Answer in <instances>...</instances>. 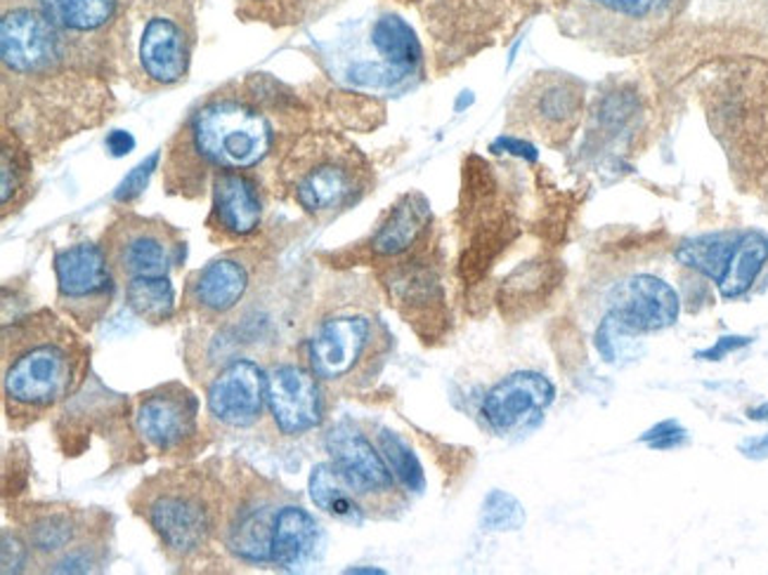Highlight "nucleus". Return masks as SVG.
<instances>
[{"instance_id":"17","label":"nucleus","mask_w":768,"mask_h":575,"mask_svg":"<svg viewBox=\"0 0 768 575\" xmlns=\"http://www.w3.org/2000/svg\"><path fill=\"white\" fill-rule=\"evenodd\" d=\"M556 387L546 375L534 371H518L499 380L483 399V418L492 432L501 436L523 432L537 424L544 410L554 404Z\"/></svg>"},{"instance_id":"37","label":"nucleus","mask_w":768,"mask_h":575,"mask_svg":"<svg viewBox=\"0 0 768 575\" xmlns=\"http://www.w3.org/2000/svg\"><path fill=\"white\" fill-rule=\"evenodd\" d=\"M752 345V337H743V335H726V337H719V340L705 349V351H698L695 357L702 359V361H721V359H726L729 354L737 351V349H743Z\"/></svg>"},{"instance_id":"9","label":"nucleus","mask_w":768,"mask_h":575,"mask_svg":"<svg viewBox=\"0 0 768 575\" xmlns=\"http://www.w3.org/2000/svg\"><path fill=\"white\" fill-rule=\"evenodd\" d=\"M605 316L596 335L605 361H615L613 345L622 335L664 331L678 319V295L655 274H627L605 292Z\"/></svg>"},{"instance_id":"36","label":"nucleus","mask_w":768,"mask_h":575,"mask_svg":"<svg viewBox=\"0 0 768 575\" xmlns=\"http://www.w3.org/2000/svg\"><path fill=\"white\" fill-rule=\"evenodd\" d=\"M156 164H158V154H152L147 160H142V164L121 182V187L116 189V201L128 203L138 199L144 191V187H147Z\"/></svg>"},{"instance_id":"23","label":"nucleus","mask_w":768,"mask_h":575,"mask_svg":"<svg viewBox=\"0 0 768 575\" xmlns=\"http://www.w3.org/2000/svg\"><path fill=\"white\" fill-rule=\"evenodd\" d=\"M322 528L308 510L284 503L272 538V564L282 571H303L322 554Z\"/></svg>"},{"instance_id":"26","label":"nucleus","mask_w":768,"mask_h":575,"mask_svg":"<svg viewBox=\"0 0 768 575\" xmlns=\"http://www.w3.org/2000/svg\"><path fill=\"white\" fill-rule=\"evenodd\" d=\"M308 489H310L312 503L320 507L324 514H329V517L339 519L343 524H351V526L365 524V519H367L365 510H362L359 500L351 491V486L343 481L339 469L333 467L331 463H322V465L312 467Z\"/></svg>"},{"instance_id":"10","label":"nucleus","mask_w":768,"mask_h":575,"mask_svg":"<svg viewBox=\"0 0 768 575\" xmlns=\"http://www.w3.org/2000/svg\"><path fill=\"white\" fill-rule=\"evenodd\" d=\"M103 250L116 281L168 276L185 257L180 233L162 219L123 215L105 231Z\"/></svg>"},{"instance_id":"12","label":"nucleus","mask_w":768,"mask_h":575,"mask_svg":"<svg viewBox=\"0 0 768 575\" xmlns=\"http://www.w3.org/2000/svg\"><path fill=\"white\" fill-rule=\"evenodd\" d=\"M584 83L570 73H537L513 105V121L544 142L568 140L584 111Z\"/></svg>"},{"instance_id":"20","label":"nucleus","mask_w":768,"mask_h":575,"mask_svg":"<svg viewBox=\"0 0 768 575\" xmlns=\"http://www.w3.org/2000/svg\"><path fill=\"white\" fill-rule=\"evenodd\" d=\"M282 505L268 495H249L223 526L227 548L249 564H272V538Z\"/></svg>"},{"instance_id":"13","label":"nucleus","mask_w":768,"mask_h":575,"mask_svg":"<svg viewBox=\"0 0 768 575\" xmlns=\"http://www.w3.org/2000/svg\"><path fill=\"white\" fill-rule=\"evenodd\" d=\"M135 430L152 451L182 455L199 434V402L182 382H166L138 396Z\"/></svg>"},{"instance_id":"21","label":"nucleus","mask_w":768,"mask_h":575,"mask_svg":"<svg viewBox=\"0 0 768 575\" xmlns=\"http://www.w3.org/2000/svg\"><path fill=\"white\" fill-rule=\"evenodd\" d=\"M249 290V272L239 260L221 257L209 262L187 281L185 300L204 321L229 314Z\"/></svg>"},{"instance_id":"7","label":"nucleus","mask_w":768,"mask_h":575,"mask_svg":"<svg viewBox=\"0 0 768 575\" xmlns=\"http://www.w3.org/2000/svg\"><path fill=\"white\" fill-rule=\"evenodd\" d=\"M672 10L674 0H570L563 22L584 46L627 57L662 34Z\"/></svg>"},{"instance_id":"40","label":"nucleus","mask_w":768,"mask_h":575,"mask_svg":"<svg viewBox=\"0 0 768 575\" xmlns=\"http://www.w3.org/2000/svg\"><path fill=\"white\" fill-rule=\"evenodd\" d=\"M747 418L755 420V422H768V404H761L757 408H749Z\"/></svg>"},{"instance_id":"28","label":"nucleus","mask_w":768,"mask_h":575,"mask_svg":"<svg viewBox=\"0 0 768 575\" xmlns=\"http://www.w3.org/2000/svg\"><path fill=\"white\" fill-rule=\"evenodd\" d=\"M126 304L142 321L158 326L176 312V290L168 276H140L126 284Z\"/></svg>"},{"instance_id":"8","label":"nucleus","mask_w":768,"mask_h":575,"mask_svg":"<svg viewBox=\"0 0 768 575\" xmlns=\"http://www.w3.org/2000/svg\"><path fill=\"white\" fill-rule=\"evenodd\" d=\"M327 453L343 481L359 500L367 519H393L407 507V491L388 467L379 446L355 422L333 424L327 434Z\"/></svg>"},{"instance_id":"14","label":"nucleus","mask_w":768,"mask_h":575,"mask_svg":"<svg viewBox=\"0 0 768 575\" xmlns=\"http://www.w3.org/2000/svg\"><path fill=\"white\" fill-rule=\"evenodd\" d=\"M0 55L14 76H48L62 62L60 32L40 10H8L0 24Z\"/></svg>"},{"instance_id":"38","label":"nucleus","mask_w":768,"mask_h":575,"mask_svg":"<svg viewBox=\"0 0 768 575\" xmlns=\"http://www.w3.org/2000/svg\"><path fill=\"white\" fill-rule=\"evenodd\" d=\"M741 453L749 460H768V434L745 439L741 444Z\"/></svg>"},{"instance_id":"11","label":"nucleus","mask_w":768,"mask_h":575,"mask_svg":"<svg viewBox=\"0 0 768 575\" xmlns=\"http://www.w3.org/2000/svg\"><path fill=\"white\" fill-rule=\"evenodd\" d=\"M57 307L81 331L95 328L107 316L116 292V276L105 250L95 243L69 245L55 255Z\"/></svg>"},{"instance_id":"29","label":"nucleus","mask_w":768,"mask_h":575,"mask_svg":"<svg viewBox=\"0 0 768 575\" xmlns=\"http://www.w3.org/2000/svg\"><path fill=\"white\" fill-rule=\"evenodd\" d=\"M737 236H741L737 231H721V233H707V236H698V239L684 241L676 248V260L681 264H686V267L719 281L729 267Z\"/></svg>"},{"instance_id":"34","label":"nucleus","mask_w":768,"mask_h":575,"mask_svg":"<svg viewBox=\"0 0 768 575\" xmlns=\"http://www.w3.org/2000/svg\"><path fill=\"white\" fill-rule=\"evenodd\" d=\"M32 562H36V556L22 530L3 528V573H24Z\"/></svg>"},{"instance_id":"2","label":"nucleus","mask_w":768,"mask_h":575,"mask_svg":"<svg viewBox=\"0 0 768 575\" xmlns=\"http://www.w3.org/2000/svg\"><path fill=\"white\" fill-rule=\"evenodd\" d=\"M130 503L180 562L209 550L223 528V491L201 469L158 471L140 483Z\"/></svg>"},{"instance_id":"25","label":"nucleus","mask_w":768,"mask_h":575,"mask_svg":"<svg viewBox=\"0 0 768 575\" xmlns=\"http://www.w3.org/2000/svg\"><path fill=\"white\" fill-rule=\"evenodd\" d=\"M428 217H430L428 203L422 196L412 194L407 199H402L393 208V213L388 215L381 229L374 233V241H371L374 253L379 255L404 253V250L414 245L418 233L426 229Z\"/></svg>"},{"instance_id":"39","label":"nucleus","mask_w":768,"mask_h":575,"mask_svg":"<svg viewBox=\"0 0 768 575\" xmlns=\"http://www.w3.org/2000/svg\"><path fill=\"white\" fill-rule=\"evenodd\" d=\"M133 146H135V140L123 130H114L111 135L107 137V149L111 152V156H123L133 149Z\"/></svg>"},{"instance_id":"33","label":"nucleus","mask_w":768,"mask_h":575,"mask_svg":"<svg viewBox=\"0 0 768 575\" xmlns=\"http://www.w3.org/2000/svg\"><path fill=\"white\" fill-rule=\"evenodd\" d=\"M481 524L485 530H518L525 524V510L513 495L492 491L485 498Z\"/></svg>"},{"instance_id":"30","label":"nucleus","mask_w":768,"mask_h":575,"mask_svg":"<svg viewBox=\"0 0 768 575\" xmlns=\"http://www.w3.org/2000/svg\"><path fill=\"white\" fill-rule=\"evenodd\" d=\"M374 444L379 446L388 467L393 469V475L404 491L422 493L426 489L424 467L418 463L412 446L398 432L388 430V427H376Z\"/></svg>"},{"instance_id":"4","label":"nucleus","mask_w":768,"mask_h":575,"mask_svg":"<svg viewBox=\"0 0 768 575\" xmlns=\"http://www.w3.org/2000/svg\"><path fill=\"white\" fill-rule=\"evenodd\" d=\"M282 184L315 217L339 215L365 199L371 168L355 144L339 135L303 137L282 164Z\"/></svg>"},{"instance_id":"24","label":"nucleus","mask_w":768,"mask_h":575,"mask_svg":"<svg viewBox=\"0 0 768 575\" xmlns=\"http://www.w3.org/2000/svg\"><path fill=\"white\" fill-rule=\"evenodd\" d=\"M768 267V236L761 231H745L737 236L729 267L719 278L721 298H743L759 281L761 272Z\"/></svg>"},{"instance_id":"31","label":"nucleus","mask_w":768,"mask_h":575,"mask_svg":"<svg viewBox=\"0 0 768 575\" xmlns=\"http://www.w3.org/2000/svg\"><path fill=\"white\" fill-rule=\"evenodd\" d=\"M109 562V540L107 528H99L88 538L71 544L69 550L57 554L55 559L43 566L46 573H99L105 571Z\"/></svg>"},{"instance_id":"19","label":"nucleus","mask_w":768,"mask_h":575,"mask_svg":"<svg viewBox=\"0 0 768 575\" xmlns=\"http://www.w3.org/2000/svg\"><path fill=\"white\" fill-rule=\"evenodd\" d=\"M138 67L152 85L182 81L190 67V38L182 24L164 14L144 22L138 40Z\"/></svg>"},{"instance_id":"32","label":"nucleus","mask_w":768,"mask_h":575,"mask_svg":"<svg viewBox=\"0 0 768 575\" xmlns=\"http://www.w3.org/2000/svg\"><path fill=\"white\" fill-rule=\"evenodd\" d=\"M0 168H3V213L8 215L10 205L17 203V196L26 191L28 175H32L26 152L17 140H10V132L3 135V166Z\"/></svg>"},{"instance_id":"27","label":"nucleus","mask_w":768,"mask_h":575,"mask_svg":"<svg viewBox=\"0 0 768 575\" xmlns=\"http://www.w3.org/2000/svg\"><path fill=\"white\" fill-rule=\"evenodd\" d=\"M38 10L67 34H93L114 17L116 0H36Z\"/></svg>"},{"instance_id":"35","label":"nucleus","mask_w":768,"mask_h":575,"mask_svg":"<svg viewBox=\"0 0 768 575\" xmlns=\"http://www.w3.org/2000/svg\"><path fill=\"white\" fill-rule=\"evenodd\" d=\"M641 441L653 451H674L688 444V432L676 420H664L641 434Z\"/></svg>"},{"instance_id":"16","label":"nucleus","mask_w":768,"mask_h":575,"mask_svg":"<svg viewBox=\"0 0 768 575\" xmlns=\"http://www.w3.org/2000/svg\"><path fill=\"white\" fill-rule=\"evenodd\" d=\"M211 416L232 430H249L268 406V371L251 359L225 363L209 385Z\"/></svg>"},{"instance_id":"22","label":"nucleus","mask_w":768,"mask_h":575,"mask_svg":"<svg viewBox=\"0 0 768 575\" xmlns=\"http://www.w3.org/2000/svg\"><path fill=\"white\" fill-rule=\"evenodd\" d=\"M263 205L249 177L237 170H221L213 177L211 225L225 236H249L258 229Z\"/></svg>"},{"instance_id":"18","label":"nucleus","mask_w":768,"mask_h":575,"mask_svg":"<svg viewBox=\"0 0 768 575\" xmlns=\"http://www.w3.org/2000/svg\"><path fill=\"white\" fill-rule=\"evenodd\" d=\"M99 528H107L103 514L67 505H28L20 514V530L40 566Z\"/></svg>"},{"instance_id":"6","label":"nucleus","mask_w":768,"mask_h":575,"mask_svg":"<svg viewBox=\"0 0 768 575\" xmlns=\"http://www.w3.org/2000/svg\"><path fill=\"white\" fill-rule=\"evenodd\" d=\"M185 135L199 164L221 170L253 168L272 146L268 118L235 97L206 101L190 118Z\"/></svg>"},{"instance_id":"41","label":"nucleus","mask_w":768,"mask_h":575,"mask_svg":"<svg viewBox=\"0 0 768 575\" xmlns=\"http://www.w3.org/2000/svg\"><path fill=\"white\" fill-rule=\"evenodd\" d=\"M345 573H383L381 568H347Z\"/></svg>"},{"instance_id":"5","label":"nucleus","mask_w":768,"mask_h":575,"mask_svg":"<svg viewBox=\"0 0 768 575\" xmlns=\"http://www.w3.org/2000/svg\"><path fill=\"white\" fill-rule=\"evenodd\" d=\"M393 335L371 314L324 319L308 340V366L322 385L367 387L381 375Z\"/></svg>"},{"instance_id":"3","label":"nucleus","mask_w":768,"mask_h":575,"mask_svg":"<svg viewBox=\"0 0 768 575\" xmlns=\"http://www.w3.org/2000/svg\"><path fill=\"white\" fill-rule=\"evenodd\" d=\"M333 79L355 91L400 93L424 73V50L414 28L398 14H376L329 52Z\"/></svg>"},{"instance_id":"1","label":"nucleus","mask_w":768,"mask_h":575,"mask_svg":"<svg viewBox=\"0 0 768 575\" xmlns=\"http://www.w3.org/2000/svg\"><path fill=\"white\" fill-rule=\"evenodd\" d=\"M91 347L50 309L3 328V404L14 430L46 418L88 373Z\"/></svg>"},{"instance_id":"15","label":"nucleus","mask_w":768,"mask_h":575,"mask_svg":"<svg viewBox=\"0 0 768 575\" xmlns=\"http://www.w3.org/2000/svg\"><path fill=\"white\" fill-rule=\"evenodd\" d=\"M268 410L286 436H300L322 424L324 399L320 380L298 363H280L268 371Z\"/></svg>"}]
</instances>
